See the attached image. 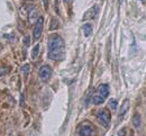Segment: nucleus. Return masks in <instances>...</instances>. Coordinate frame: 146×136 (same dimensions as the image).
<instances>
[{"label": "nucleus", "mask_w": 146, "mask_h": 136, "mask_svg": "<svg viewBox=\"0 0 146 136\" xmlns=\"http://www.w3.org/2000/svg\"><path fill=\"white\" fill-rule=\"evenodd\" d=\"M118 1H119V2H121V0H118Z\"/></svg>", "instance_id": "nucleus-21"}, {"label": "nucleus", "mask_w": 146, "mask_h": 136, "mask_svg": "<svg viewBox=\"0 0 146 136\" xmlns=\"http://www.w3.org/2000/svg\"><path fill=\"white\" fill-rule=\"evenodd\" d=\"M39 50H40V45H39V44H36V45L34 46L33 51H32V58H33V60L37 58L38 54H39Z\"/></svg>", "instance_id": "nucleus-12"}, {"label": "nucleus", "mask_w": 146, "mask_h": 136, "mask_svg": "<svg viewBox=\"0 0 146 136\" xmlns=\"http://www.w3.org/2000/svg\"><path fill=\"white\" fill-rule=\"evenodd\" d=\"M128 109H129V100L126 99V100L124 101V103L121 105L120 110H119V113H118V116H117V118H118V123H119L120 120H123V118H124V116L126 115V113L128 111Z\"/></svg>", "instance_id": "nucleus-7"}, {"label": "nucleus", "mask_w": 146, "mask_h": 136, "mask_svg": "<svg viewBox=\"0 0 146 136\" xmlns=\"http://www.w3.org/2000/svg\"><path fill=\"white\" fill-rule=\"evenodd\" d=\"M47 1H48V0H43V2H44V5H45V7H47Z\"/></svg>", "instance_id": "nucleus-18"}, {"label": "nucleus", "mask_w": 146, "mask_h": 136, "mask_svg": "<svg viewBox=\"0 0 146 136\" xmlns=\"http://www.w3.org/2000/svg\"><path fill=\"white\" fill-rule=\"evenodd\" d=\"M142 1H144V0H142Z\"/></svg>", "instance_id": "nucleus-22"}, {"label": "nucleus", "mask_w": 146, "mask_h": 136, "mask_svg": "<svg viewBox=\"0 0 146 136\" xmlns=\"http://www.w3.org/2000/svg\"><path fill=\"white\" fill-rule=\"evenodd\" d=\"M24 43H25V46H28L29 45V37H26L25 40H24Z\"/></svg>", "instance_id": "nucleus-17"}, {"label": "nucleus", "mask_w": 146, "mask_h": 136, "mask_svg": "<svg viewBox=\"0 0 146 136\" xmlns=\"http://www.w3.org/2000/svg\"><path fill=\"white\" fill-rule=\"evenodd\" d=\"M97 119H98V121H99L105 128H107L110 125V120H111L110 111L108 109H106V108L100 109V110L97 113Z\"/></svg>", "instance_id": "nucleus-3"}, {"label": "nucleus", "mask_w": 146, "mask_h": 136, "mask_svg": "<svg viewBox=\"0 0 146 136\" xmlns=\"http://www.w3.org/2000/svg\"><path fill=\"white\" fill-rule=\"evenodd\" d=\"M63 1H64V2H65V3H70V2H71V1H72V0H63Z\"/></svg>", "instance_id": "nucleus-19"}, {"label": "nucleus", "mask_w": 146, "mask_h": 136, "mask_svg": "<svg viewBox=\"0 0 146 136\" xmlns=\"http://www.w3.org/2000/svg\"><path fill=\"white\" fill-rule=\"evenodd\" d=\"M93 133H94V128L90 123L86 121L80 125V128H79V135L80 136H92Z\"/></svg>", "instance_id": "nucleus-4"}, {"label": "nucleus", "mask_w": 146, "mask_h": 136, "mask_svg": "<svg viewBox=\"0 0 146 136\" xmlns=\"http://www.w3.org/2000/svg\"><path fill=\"white\" fill-rule=\"evenodd\" d=\"M29 72H31V66H29V64H25V65L21 66V73L24 74L25 78L28 76Z\"/></svg>", "instance_id": "nucleus-13"}, {"label": "nucleus", "mask_w": 146, "mask_h": 136, "mask_svg": "<svg viewBox=\"0 0 146 136\" xmlns=\"http://www.w3.org/2000/svg\"><path fill=\"white\" fill-rule=\"evenodd\" d=\"M43 26H44V18L39 17L36 21V25H35V28H34V33H33L34 39H38L40 37V35L43 33Z\"/></svg>", "instance_id": "nucleus-6"}, {"label": "nucleus", "mask_w": 146, "mask_h": 136, "mask_svg": "<svg viewBox=\"0 0 146 136\" xmlns=\"http://www.w3.org/2000/svg\"><path fill=\"white\" fill-rule=\"evenodd\" d=\"M8 71H9V69L8 68H3V66H0V77H2V76H5L6 73H8Z\"/></svg>", "instance_id": "nucleus-15"}, {"label": "nucleus", "mask_w": 146, "mask_h": 136, "mask_svg": "<svg viewBox=\"0 0 146 136\" xmlns=\"http://www.w3.org/2000/svg\"><path fill=\"white\" fill-rule=\"evenodd\" d=\"M133 125H134V127H136V128H138L139 127V125H141V115L138 114V113H136L134 116H133Z\"/></svg>", "instance_id": "nucleus-10"}, {"label": "nucleus", "mask_w": 146, "mask_h": 136, "mask_svg": "<svg viewBox=\"0 0 146 136\" xmlns=\"http://www.w3.org/2000/svg\"><path fill=\"white\" fill-rule=\"evenodd\" d=\"M117 105H118V102H117V100H116V99H110L109 100V108L110 109L116 110V109H117Z\"/></svg>", "instance_id": "nucleus-14"}, {"label": "nucleus", "mask_w": 146, "mask_h": 136, "mask_svg": "<svg viewBox=\"0 0 146 136\" xmlns=\"http://www.w3.org/2000/svg\"><path fill=\"white\" fill-rule=\"evenodd\" d=\"M47 50H48L50 60H53V61L63 60L65 55V46H64L63 38L57 34L51 35L47 42Z\"/></svg>", "instance_id": "nucleus-1"}, {"label": "nucleus", "mask_w": 146, "mask_h": 136, "mask_svg": "<svg viewBox=\"0 0 146 136\" xmlns=\"http://www.w3.org/2000/svg\"><path fill=\"white\" fill-rule=\"evenodd\" d=\"M39 17H38V14H37V9L35 7H31L29 11H28V20L31 24H34L35 21H37Z\"/></svg>", "instance_id": "nucleus-9"}, {"label": "nucleus", "mask_w": 146, "mask_h": 136, "mask_svg": "<svg viewBox=\"0 0 146 136\" xmlns=\"http://www.w3.org/2000/svg\"><path fill=\"white\" fill-rule=\"evenodd\" d=\"M108 96H109V86L106 83H102L98 87L94 96L92 97V102L94 105H101Z\"/></svg>", "instance_id": "nucleus-2"}, {"label": "nucleus", "mask_w": 146, "mask_h": 136, "mask_svg": "<svg viewBox=\"0 0 146 136\" xmlns=\"http://www.w3.org/2000/svg\"><path fill=\"white\" fill-rule=\"evenodd\" d=\"M98 14V7L97 6H93L92 8H90L83 16V19L84 20H88V19H93Z\"/></svg>", "instance_id": "nucleus-8"}, {"label": "nucleus", "mask_w": 146, "mask_h": 136, "mask_svg": "<svg viewBox=\"0 0 146 136\" xmlns=\"http://www.w3.org/2000/svg\"><path fill=\"white\" fill-rule=\"evenodd\" d=\"M82 29H83V33H84V36H86V37L90 36V34L92 33V26H91V24H86V25H83Z\"/></svg>", "instance_id": "nucleus-11"}, {"label": "nucleus", "mask_w": 146, "mask_h": 136, "mask_svg": "<svg viewBox=\"0 0 146 136\" xmlns=\"http://www.w3.org/2000/svg\"><path fill=\"white\" fill-rule=\"evenodd\" d=\"M129 136H135V135H134V132H133V131L129 133Z\"/></svg>", "instance_id": "nucleus-20"}, {"label": "nucleus", "mask_w": 146, "mask_h": 136, "mask_svg": "<svg viewBox=\"0 0 146 136\" xmlns=\"http://www.w3.org/2000/svg\"><path fill=\"white\" fill-rule=\"evenodd\" d=\"M126 134H127V129H126V128H121V129L117 133L116 136H126Z\"/></svg>", "instance_id": "nucleus-16"}, {"label": "nucleus", "mask_w": 146, "mask_h": 136, "mask_svg": "<svg viewBox=\"0 0 146 136\" xmlns=\"http://www.w3.org/2000/svg\"><path fill=\"white\" fill-rule=\"evenodd\" d=\"M51 77H52V69H51V66L43 65L39 69V78H40V80L44 81V82H46V81L50 80Z\"/></svg>", "instance_id": "nucleus-5"}]
</instances>
